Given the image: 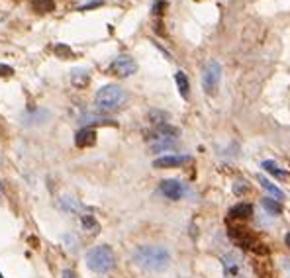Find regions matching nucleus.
I'll list each match as a JSON object with an SVG mask.
<instances>
[{
    "mask_svg": "<svg viewBox=\"0 0 290 278\" xmlns=\"http://www.w3.org/2000/svg\"><path fill=\"white\" fill-rule=\"evenodd\" d=\"M134 261L140 269L149 273H163L171 267V255L165 247L159 245H144L134 253Z\"/></svg>",
    "mask_w": 290,
    "mask_h": 278,
    "instance_id": "1",
    "label": "nucleus"
},
{
    "mask_svg": "<svg viewBox=\"0 0 290 278\" xmlns=\"http://www.w3.org/2000/svg\"><path fill=\"white\" fill-rule=\"evenodd\" d=\"M126 100H128V94L118 84H106L94 96V104L100 112H114V110L122 108L126 104Z\"/></svg>",
    "mask_w": 290,
    "mask_h": 278,
    "instance_id": "2",
    "label": "nucleus"
},
{
    "mask_svg": "<svg viewBox=\"0 0 290 278\" xmlns=\"http://www.w3.org/2000/svg\"><path fill=\"white\" fill-rule=\"evenodd\" d=\"M87 267L92 271V273H98V275H104V273H110L114 267H116V255L112 251V247L108 245H98V247H92L87 257Z\"/></svg>",
    "mask_w": 290,
    "mask_h": 278,
    "instance_id": "3",
    "label": "nucleus"
},
{
    "mask_svg": "<svg viewBox=\"0 0 290 278\" xmlns=\"http://www.w3.org/2000/svg\"><path fill=\"white\" fill-rule=\"evenodd\" d=\"M220 77H222V67L218 61H210L206 63L204 71H202V86L208 94L216 92L218 84H220Z\"/></svg>",
    "mask_w": 290,
    "mask_h": 278,
    "instance_id": "4",
    "label": "nucleus"
},
{
    "mask_svg": "<svg viewBox=\"0 0 290 278\" xmlns=\"http://www.w3.org/2000/svg\"><path fill=\"white\" fill-rule=\"evenodd\" d=\"M228 233H230V237H232V241L235 245L245 247V249H253L255 247V237H253V233L247 227H243V225H230Z\"/></svg>",
    "mask_w": 290,
    "mask_h": 278,
    "instance_id": "5",
    "label": "nucleus"
},
{
    "mask_svg": "<svg viewBox=\"0 0 290 278\" xmlns=\"http://www.w3.org/2000/svg\"><path fill=\"white\" fill-rule=\"evenodd\" d=\"M110 71L116 75V77H130V75H134L136 71H138V63L130 57V55H120V57H116L114 61H112V65H110Z\"/></svg>",
    "mask_w": 290,
    "mask_h": 278,
    "instance_id": "6",
    "label": "nucleus"
},
{
    "mask_svg": "<svg viewBox=\"0 0 290 278\" xmlns=\"http://www.w3.org/2000/svg\"><path fill=\"white\" fill-rule=\"evenodd\" d=\"M224 269H226V278H239V273H241V257L237 253H228L224 257Z\"/></svg>",
    "mask_w": 290,
    "mask_h": 278,
    "instance_id": "7",
    "label": "nucleus"
},
{
    "mask_svg": "<svg viewBox=\"0 0 290 278\" xmlns=\"http://www.w3.org/2000/svg\"><path fill=\"white\" fill-rule=\"evenodd\" d=\"M190 157H178V155H165L153 161V168H171V167H180L182 163H188Z\"/></svg>",
    "mask_w": 290,
    "mask_h": 278,
    "instance_id": "8",
    "label": "nucleus"
},
{
    "mask_svg": "<svg viewBox=\"0 0 290 278\" xmlns=\"http://www.w3.org/2000/svg\"><path fill=\"white\" fill-rule=\"evenodd\" d=\"M161 192L169 200H180V196H182V184L178 180H163L161 182Z\"/></svg>",
    "mask_w": 290,
    "mask_h": 278,
    "instance_id": "9",
    "label": "nucleus"
},
{
    "mask_svg": "<svg viewBox=\"0 0 290 278\" xmlns=\"http://www.w3.org/2000/svg\"><path fill=\"white\" fill-rule=\"evenodd\" d=\"M75 143H77V147H92L96 143V132L90 128L79 130L75 136Z\"/></svg>",
    "mask_w": 290,
    "mask_h": 278,
    "instance_id": "10",
    "label": "nucleus"
},
{
    "mask_svg": "<svg viewBox=\"0 0 290 278\" xmlns=\"http://www.w3.org/2000/svg\"><path fill=\"white\" fill-rule=\"evenodd\" d=\"M176 147V139L174 138H159L153 136V143H151V151L161 153V151H171Z\"/></svg>",
    "mask_w": 290,
    "mask_h": 278,
    "instance_id": "11",
    "label": "nucleus"
},
{
    "mask_svg": "<svg viewBox=\"0 0 290 278\" xmlns=\"http://www.w3.org/2000/svg\"><path fill=\"white\" fill-rule=\"evenodd\" d=\"M253 216V206L251 204H237V206H233L232 210H230V218L232 220H249Z\"/></svg>",
    "mask_w": 290,
    "mask_h": 278,
    "instance_id": "12",
    "label": "nucleus"
},
{
    "mask_svg": "<svg viewBox=\"0 0 290 278\" xmlns=\"http://www.w3.org/2000/svg\"><path fill=\"white\" fill-rule=\"evenodd\" d=\"M88 81H90V75H88L87 69H75V71L71 73V83H73V86H77V88H85V86L88 84Z\"/></svg>",
    "mask_w": 290,
    "mask_h": 278,
    "instance_id": "13",
    "label": "nucleus"
},
{
    "mask_svg": "<svg viewBox=\"0 0 290 278\" xmlns=\"http://www.w3.org/2000/svg\"><path fill=\"white\" fill-rule=\"evenodd\" d=\"M174 81H176V86H178V92H180V96H182L184 100H188V96H190V84H188V79H186V75H184L182 71H178V73L174 75Z\"/></svg>",
    "mask_w": 290,
    "mask_h": 278,
    "instance_id": "14",
    "label": "nucleus"
},
{
    "mask_svg": "<svg viewBox=\"0 0 290 278\" xmlns=\"http://www.w3.org/2000/svg\"><path fill=\"white\" fill-rule=\"evenodd\" d=\"M31 10L37 14H47L55 10V0H31Z\"/></svg>",
    "mask_w": 290,
    "mask_h": 278,
    "instance_id": "15",
    "label": "nucleus"
},
{
    "mask_svg": "<svg viewBox=\"0 0 290 278\" xmlns=\"http://www.w3.org/2000/svg\"><path fill=\"white\" fill-rule=\"evenodd\" d=\"M81 223H83V227H85L88 233H98V229H100L98 222H96V220H94V216H90V214L81 216Z\"/></svg>",
    "mask_w": 290,
    "mask_h": 278,
    "instance_id": "16",
    "label": "nucleus"
},
{
    "mask_svg": "<svg viewBox=\"0 0 290 278\" xmlns=\"http://www.w3.org/2000/svg\"><path fill=\"white\" fill-rule=\"evenodd\" d=\"M263 208H265L269 214H273V216H281V214H283L281 202H279V200H273V198H263Z\"/></svg>",
    "mask_w": 290,
    "mask_h": 278,
    "instance_id": "17",
    "label": "nucleus"
},
{
    "mask_svg": "<svg viewBox=\"0 0 290 278\" xmlns=\"http://www.w3.org/2000/svg\"><path fill=\"white\" fill-rule=\"evenodd\" d=\"M147 120H149L153 126H163V124H167L169 114L159 112V110H151V112H149V116H147Z\"/></svg>",
    "mask_w": 290,
    "mask_h": 278,
    "instance_id": "18",
    "label": "nucleus"
},
{
    "mask_svg": "<svg viewBox=\"0 0 290 278\" xmlns=\"http://www.w3.org/2000/svg\"><path fill=\"white\" fill-rule=\"evenodd\" d=\"M259 182H261V186H263L265 190H269L271 194H275V196H277L279 200H283V198H285V194H283V190H281V188H277V186H275L273 182H269V180H267L265 176H259Z\"/></svg>",
    "mask_w": 290,
    "mask_h": 278,
    "instance_id": "19",
    "label": "nucleus"
},
{
    "mask_svg": "<svg viewBox=\"0 0 290 278\" xmlns=\"http://www.w3.org/2000/svg\"><path fill=\"white\" fill-rule=\"evenodd\" d=\"M55 55H59L63 59H69V57H73V51H71V47H67L63 43H57L55 45Z\"/></svg>",
    "mask_w": 290,
    "mask_h": 278,
    "instance_id": "20",
    "label": "nucleus"
},
{
    "mask_svg": "<svg viewBox=\"0 0 290 278\" xmlns=\"http://www.w3.org/2000/svg\"><path fill=\"white\" fill-rule=\"evenodd\" d=\"M263 168H267V170H269L271 174H277V176H285V172H281V170H279V167H277V165H275L273 161H265V163H263Z\"/></svg>",
    "mask_w": 290,
    "mask_h": 278,
    "instance_id": "21",
    "label": "nucleus"
},
{
    "mask_svg": "<svg viewBox=\"0 0 290 278\" xmlns=\"http://www.w3.org/2000/svg\"><path fill=\"white\" fill-rule=\"evenodd\" d=\"M85 124H114L112 120H104V118H96V116H87L83 118Z\"/></svg>",
    "mask_w": 290,
    "mask_h": 278,
    "instance_id": "22",
    "label": "nucleus"
},
{
    "mask_svg": "<svg viewBox=\"0 0 290 278\" xmlns=\"http://www.w3.org/2000/svg\"><path fill=\"white\" fill-rule=\"evenodd\" d=\"M249 188H247V182H235V186H233V192L237 194V196H241V194H245Z\"/></svg>",
    "mask_w": 290,
    "mask_h": 278,
    "instance_id": "23",
    "label": "nucleus"
},
{
    "mask_svg": "<svg viewBox=\"0 0 290 278\" xmlns=\"http://www.w3.org/2000/svg\"><path fill=\"white\" fill-rule=\"evenodd\" d=\"M165 8H167V2H165V0H157V2L153 4V12H155V14H163Z\"/></svg>",
    "mask_w": 290,
    "mask_h": 278,
    "instance_id": "24",
    "label": "nucleus"
},
{
    "mask_svg": "<svg viewBox=\"0 0 290 278\" xmlns=\"http://www.w3.org/2000/svg\"><path fill=\"white\" fill-rule=\"evenodd\" d=\"M67 210H79V204L77 202H73V198H63V202H61Z\"/></svg>",
    "mask_w": 290,
    "mask_h": 278,
    "instance_id": "25",
    "label": "nucleus"
},
{
    "mask_svg": "<svg viewBox=\"0 0 290 278\" xmlns=\"http://www.w3.org/2000/svg\"><path fill=\"white\" fill-rule=\"evenodd\" d=\"M14 75V69L8 67V65H0V77H12Z\"/></svg>",
    "mask_w": 290,
    "mask_h": 278,
    "instance_id": "26",
    "label": "nucleus"
},
{
    "mask_svg": "<svg viewBox=\"0 0 290 278\" xmlns=\"http://www.w3.org/2000/svg\"><path fill=\"white\" fill-rule=\"evenodd\" d=\"M61 278H77V275H75L73 271H63V275H61Z\"/></svg>",
    "mask_w": 290,
    "mask_h": 278,
    "instance_id": "27",
    "label": "nucleus"
},
{
    "mask_svg": "<svg viewBox=\"0 0 290 278\" xmlns=\"http://www.w3.org/2000/svg\"><path fill=\"white\" fill-rule=\"evenodd\" d=\"M285 243H287V247L290 249V233L287 235V237H285Z\"/></svg>",
    "mask_w": 290,
    "mask_h": 278,
    "instance_id": "28",
    "label": "nucleus"
}]
</instances>
